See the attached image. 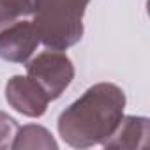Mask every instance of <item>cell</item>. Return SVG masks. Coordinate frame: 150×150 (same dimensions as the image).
Instances as JSON below:
<instances>
[{"instance_id":"1","label":"cell","mask_w":150,"mask_h":150,"mask_svg":"<svg viewBox=\"0 0 150 150\" xmlns=\"http://www.w3.org/2000/svg\"><path fill=\"white\" fill-rule=\"evenodd\" d=\"M125 110V94L115 83H96L58 117L60 138L72 148L103 145L118 127Z\"/></svg>"},{"instance_id":"4","label":"cell","mask_w":150,"mask_h":150,"mask_svg":"<svg viewBox=\"0 0 150 150\" xmlns=\"http://www.w3.org/2000/svg\"><path fill=\"white\" fill-rule=\"evenodd\" d=\"M6 101L14 111L28 118L42 117L50 104L46 92L32 78L21 74H16L6 83Z\"/></svg>"},{"instance_id":"8","label":"cell","mask_w":150,"mask_h":150,"mask_svg":"<svg viewBox=\"0 0 150 150\" xmlns=\"http://www.w3.org/2000/svg\"><path fill=\"white\" fill-rule=\"evenodd\" d=\"M34 0H0V30L16 23L20 18L32 16Z\"/></svg>"},{"instance_id":"9","label":"cell","mask_w":150,"mask_h":150,"mask_svg":"<svg viewBox=\"0 0 150 150\" xmlns=\"http://www.w3.org/2000/svg\"><path fill=\"white\" fill-rule=\"evenodd\" d=\"M16 131H18V122L7 113L0 111V150L11 148Z\"/></svg>"},{"instance_id":"2","label":"cell","mask_w":150,"mask_h":150,"mask_svg":"<svg viewBox=\"0 0 150 150\" xmlns=\"http://www.w3.org/2000/svg\"><path fill=\"white\" fill-rule=\"evenodd\" d=\"M90 0H34L32 25L48 50L65 51L83 37V16Z\"/></svg>"},{"instance_id":"5","label":"cell","mask_w":150,"mask_h":150,"mask_svg":"<svg viewBox=\"0 0 150 150\" xmlns=\"http://www.w3.org/2000/svg\"><path fill=\"white\" fill-rule=\"evenodd\" d=\"M39 44L37 32L28 20H18L0 30V58L6 62L27 64Z\"/></svg>"},{"instance_id":"7","label":"cell","mask_w":150,"mask_h":150,"mask_svg":"<svg viewBox=\"0 0 150 150\" xmlns=\"http://www.w3.org/2000/svg\"><path fill=\"white\" fill-rule=\"evenodd\" d=\"M11 148L13 150H35V148L58 150V143L46 127L37 124H28V125L18 127Z\"/></svg>"},{"instance_id":"6","label":"cell","mask_w":150,"mask_h":150,"mask_svg":"<svg viewBox=\"0 0 150 150\" xmlns=\"http://www.w3.org/2000/svg\"><path fill=\"white\" fill-rule=\"evenodd\" d=\"M150 141V120L146 117L124 115L115 132L103 143L106 150H141Z\"/></svg>"},{"instance_id":"3","label":"cell","mask_w":150,"mask_h":150,"mask_svg":"<svg viewBox=\"0 0 150 150\" xmlns=\"http://www.w3.org/2000/svg\"><path fill=\"white\" fill-rule=\"evenodd\" d=\"M27 76L46 92L50 101H55L72 83L74 65L64 51L48 50L27 64Z\"/></svg>"}]
</instances>
